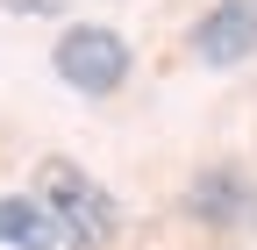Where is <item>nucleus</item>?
Instances as JSON below:
<instances>
[{"instance_id":"obj_1","label":"nucleus","mask_w":257,"mask_h":250,"mask_svg":"<svg viewBox=\"0 0 257 250\" xmlns=\"http://www.w3.org/2000/svg\"><path fill=\"white\" fill-rule=\"evenodd\" d=\"M36 200H43V214L57 222L64 250H107V243L121 236L114 193H107L79 158H43V165H36Z\"/></svg>"},{"instance_id":"obj_2","label":"nucleus","mask_w":257,"mask_h":250,"mask_svg":"<svg viewBox=\"0 0 257 250\" xmlns=\"http://www.w3.org/2000/svg\"><path fill=\"white\" fill-rule=\"evenodd\" d=\"M50 72L72 86V93H86V100H107V93L128 86L136 57H128V43L114 36V29H100V22H72V29L57 36V50H50Z\"/></svg>"},{"instance_id":"obj_3","label":"nucleus","mask_w":257,"mask_h":250,"mask_svg":"<svg viewBox=\"0 0 257 250\" xmlns=\"http://www.w3.org/2000/svg\"><path fill=\"white\" fill-rule=\"evenodd\" d=\"M186 214L214 236H257V179L236 165H207L186 186Z\"/></svg>"},{"instance_id":"obj_4","label":"nucleus","mask_w":257,"mask_h":250,"mask_svg":"<svg viewBox=\"0 0 257 250\" xmlns=\"http://www.w3.org/2000/svg\"><path fill=\"white\" fill-rule=\"evenodd\" d=\"M193 57L214 72H236L243 57H257V0H221L193 22Z\"/></svg>"},{"instance_id":"obj_5","label":"nucleus","mask_w":257,"mask_h":250,"mask_svg":"<svg viewBox=\"0 0 257 250\" xmlns=\"http://www.w3.org/2000/svg\"><path fill=\"white\" fill-rule=\"evenodd\" d=\"M0 243L8 250H64V236L36 193H0Z\"/></svg>"},{"instance_id":"obj_6","label":"nucleus","mask_w":257,"mask_h":250,"mask_svg":"<svg viewBox=\"0 0 257 250\" xmlns=\"http://www.w3.org/2000/svg\"><path fill=\"white\" fill-rule=\"evenodd\" d=\"M8 15H29V22H50V15H64L72 0H0Z\"/></svg>"}]
</instances>
